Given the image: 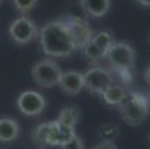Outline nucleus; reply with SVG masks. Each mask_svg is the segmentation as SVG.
<instances>
[{"instance_id": "nucleus-12", "label": "nucleus", "mask_w": 150, "mask_h": 149, "mask_svg": "<svg viewBox=\"0 0 150 149\" xmlns=\"http://www.w3.org/2000/svg\"><path fill=\"white\" fill-rule=\"evenodd\" d=\"M19 136V125L11 116L0 118V142L11 143L15 142Z\"/></svg>"}, {"instance_id": "nucleus-24", "label": "nucleus", "mask_w": 150, "mask_h": 149, "mask_svg": "<svg viewBox=\"0 0 150 149\" xmlns=\"http://www.w3.org/2000/svg\"><path fill=\"white\" fill-rule=\"evenodd\" d=\"M147 109H149V113H150V96H149V100H147Z\"/></svg>"}, {"instance_id": "nucleus-27", "label": "nucleus", "mask_w": 150, "mask_h": 149, "mask_svg": "<svg viewBox=\"0 0 150 149\" xmlns=\"http://www.w3.org/2000/svg\"><path fill=\"white\" fill-rule=\"evenodd\" d=\"M0 2H2V0H0Z\"/></svg>"}, {"instance_id": "nucleus-18", "label": "nucleus", "mask_w": 150, "mask_h": 149, "mask_svg": "<svg viewBox=\"0 0 150 149\" xmlns=\"http://www.w3.org/2000/svg\"><path fill=\"white\" fill-rule=\"evenodd\" d=\"M39 3V0H12L13 8L19 12V14H28L30 11H33L36 8V5Z\"/></svg>"}, {"instance_id": "nucleus-26", "label": "nucleus", "mask_w": 150, "mask_h": 149, "mask_svg": "<svg viewBox=\"0 0 150 149\" xmlns=\"http://www.w3.org/2000/svg\"><path fill=\"white\" fill-rule=\"evenodd\" d=\"M149 140H150V137H149Z\"/></svg>"}, {"instance_id": "nucleus-23", "label": "nucleus", "mask_w": 150, "mask_h": 149, "mask_svg": "<svg viewBox=\"0 0 150 149\" xmlns=\"http://www.w3.org/2000/svg\"><path fill=\"white\" fill-rule=\"evenodd\" d=\"M137 3H140L141 6H147V8H150V0H137Z\"/></svg>"}, {"instance_id": "nucleus-20", "label": "nucleus", "mask_w": 150, "mask_h": 149, "mask_svg": "<svg viewBox=\"0 0 150 149\" xmlns=\"http://www.w3.org/2000/svg\"><path fill=\"white\" fill-rule=\"evenodd\" d=\"M116 73L119 75L120 81L126 85V87H129V85L132 83V79H134V76H132V70H120V72H116Z\"/></svg>"}, {"instance_id": "nucleus-4", "label": "nucleus", "mask_w": 150, "mask_h": 149, "mask_svg": "<svg viewBox=\"0 0 150 149\" xmlns=\"http://www.w3.org/2000/svg\"><path fill=\"white\" fill-rule=\"evenodd\" d=\"M109 69L113 72L132 70L135 64V49L126 42H115L105 55Z\"/></svg>"}, {"instance_id": "nucleus-25", "label": "nucleus", "mask_w": 150, "mask_h": 149, "mask_svg": "<svg viewBox=\"0 0 150 149\" xmlns=\"http://www.w3.org/2000/svg\"><path fill=\"white\" fill-rule=\"evenodd\" d=\"M147 43H149V45H150V31H149V33H147Z\"/></svg>"}, {"instance_id": "nucleus-7", "label": "nucleus", "mask_w": 150, "mask_h": 149, "mask_svg": "<svg viewBox=\"0 0 150 149\" xmlns=\"http://www.w3.org/2000/svg\"><path fill=\"white\" fill-rule=\"evenodd\" d=\"M8 33H9V37L15 43L27 45L39 37V27L36 26V23L33 19H30L25 15H21L11 23Z\"/></svg>"}, {"instance_id": "nucleus-1", "label": "nucleus", "mask_w": 150, "mask_h": 149, "mask_svg": "<svg viewBox=\"0 0 150 149\" xmlns=\"http://www.w3.org/2000/svg\"><path fill=\"white\" fill-rule=\"evenodd\" d=\"M39 42L42 51L52 58L70 57L77 51L71 34L62 19L51 21L42 27L39 30Z\"/></svg>"}, {"instance_id": "nucleus-11", "label": "nucleus", "mask_w": 150, "mask_h": 149, "mask_svg": "<svg viewBox=\"0 0 150 149\" xmlns=\"http://www.w3.org/2000/svg\"><path fill=\"white\" fill-rule=\"evenodd\" d=\"M74 134H76L74 128H70V127L62 125L58 121H51L49 122V131H48V145L61 148L64 143H67Z\"/></svg>"}, {"instance_id": "nucleus-14", "label": "nucleus", "mask_w": 150, "mask_h": 149, "mask_svg": "<svg viewBox=\"0 0 150 149\" xmlns=\"http://www.w3.org/2000/svg\"><path fill=\"white\" fill-rule=\"evenodd\" d=\"M101 97H103V100H104L107 104H110V106H117V108H119V106L126 100L128 91L122 87V85L113 83V85H110V87L101 94Z\"/></svg>"}, {"instance_id": "nucleus-9", "label": "nucleus", "mask_w": 150, "mask_h": 149, "mask_svg": "<svg viewBox=\"0 0 150 149\" xmlns=\"http://www.w3.org/2000/svg\"><path fill=\"white\" fill-rule=\"evenodd\" d=\"M16 106L25 116H39L46 108V98L37 91H23L16 98Z\"/></svg>"}, {"instance_id": "nucleus-17", "label": "nucleus", "mask_w": 150, "mask_h": 149, "mask_svg": "<svg viewBox=\"0 0 150 149\" xmlns=\"http://www.w3.org/2000/svg\"><path fill=\"white\" fill-rule=\"evenodd\" d=\"M48 131H49V122H42L31 131V140L39 149H43L48 146Z\"/></svg>"}, {"instance_id": "nucleus-22", "label": "nucleus", "mask_w": 150, "mask_h": 149, "mask_svg": "<svg viewBox=\"0 0 150 149\" xmlns=\"http://www.w3.org/2000/svg\"><path fill=\"white\" fill-rule=\"evenodd\" d=\"M144 81L147 82V85L150 87V64L146 67V70H144Z\"/></svg>"}, {"instance_id": "nucleus-3", "label": "nucleus", "mask_w": 150, "mask_h": 149, "mask_svg": "<svg viewBox=\"0 0 150 149\" xmlns=\"http://www.w3.org/2000/svg\"><path fill=\"white\" fill-rule=\"evenodd\" d=\"M30 75L36 85H39L42 88H52L55 85H58L62 75V69L52 58H45L34 63L31 66Z\"/></svg>"}, {"instance_id": "nucleus-21", "label": "nucleus", "mask_w": 150, "mask_h": 149, "mask_svg": "<svg viewBox=\"0 0 150 149\" xmlns=\"http://www.w3.org/2000/svg\"><path fill=\"white\" fill-rule=\"evenodd\" d=\"M92 149H117L116 143H105V142H100L97 143Z\"/></svg>"}, {"instance_id": "nucleus-6", "label": "nucleus", "mask_w": 150, "mask_h": 149, "mask_svg": "<svg viewBox=\"0 0 150 149\" xmlns=\"http://www.w3.org/2000/svg\"><path fill=\"white\" fill-rule=\"evenodd\" d=\"M113 83H115L113 72L107 67L94 66L83 73V88H86L91 94L101 96Z\"/></svg>"}, {"instance_id": "nucleus-8", "label": "nucleus", "mask_w": 150, "mask_h": 149, "mask_svg": "<svg viewBox=\"0 0 150 149\" xmlns=\"http://www.w3.org/2000/svg\"><path fill=\"white\" fill-rule=\"evenodd\" d=\"M61 19H62V23L67 26V29L71 34V39H73L77 49H82L92 39L94 31L89 27V23L85 18L74 16V15H67V16H64Z\"/></svg>"}, {"instance_id": "nucleus-13", "label": "nucleus", "mask_w": 150, "mask_h": 149, "mask_svg": "<svg viewBox=\"0 0 150 149\" xmlns=\"http://www.w3.org/2000/svg\"><path fill=\"white\" fill-rule=\"evenodd\" d=\"M79 2L83 12L92 18H101L110 11V0H79Z\"/></svg>"}, {"instance_id": "nucleus-15", "label": "nucleus", "mask_w": 150, "mask_h": 149, "mask_svg": "<svg viewBox=\"0 0 150 149\" xmlns=\"http://www.w3.org/2000/svg\"><path fill=\"white\" fill-rule=\"evenodd\" d=\"M79 116H80V112L76 106H67V108H64L59 112L55 121H58L59 124L66 125V127H70V128H74L76 124L79 122Z\"/></svg>"}, {"instance_id": "nucleus-19", "label": "nucleus", "mask_w": 150, "mask_h": 149, "mask_svg": "<svg viewBox=\"0 0 150 149\" xmlns=\"http://www.w3.org/2000/svg\"><path fill=\"white\" fill-rule=\"evenodd\" d=\"M61 149H85V145H83V140L77 134H74L67 143H64L61 146Z\"/></svg>"}, {"instance_id": "nucleus-2", "label": "nucleus", "mask_w": 150, "mask_h": 149, "mask_svg": "<svg viewBox=\"0 0 150 149\" xmlns=\"http://www.w3.org/2000/svg\"><path fill=\"white\" fill-rule=\"evenodd\" d=\"M147 100L149 97L144 96L143 93L128 91L126 100L119 106V113H120L122 121L132 127L141 125L146 121L147 113H149Z\"/></svg>"}, {"instance_id": "nucleus-16", "label": "nucleus", "mask_w": 150, "mask_h": 149, "mask_svg": "<svg viewBox=\"0 0 150 149\" xmlns=\"http://www.w3.org/2000/svg\"><path fill=\"white\" fill-rule=\"evenodd\" d=\"M119 134H120V128L116 124L105 122V124H101L98 127V136H100L101 142L115 143V140L119 137Z\"/></svg>"}, {"instance_id": "nucleus-5", "label": "nucleus", "mask_w": 150, "mask_h": 149, "mask_svg": "<svg viewBox=\"0 0 150 149\" xmlns=\"http://www.w3.org/2000/svg\"><path fill=\"white\" fill-rule=\"evenodd\" d=\"M113 43H115L113 34H112L109 30H103V31L94 33L92 39H91L80 51L83 52L85 58H86L89 63H92V64H97V63H100L101 60L105 58L107 51H109V48H110Z\"/></svg>"}, {"instance_id": "nucleus-10", "label": "nucleus", "mask_w": 150, "mask_h": 149, "mask_svg": "<svg viewBox=\"0 0 150 149\" xmlns=\"http://www.w3.org/2000/svg\"><path fill=\"white\" fill-rule=\"evenodd\" d=\"M58 87L61 88L62 93L67 96H76L83 90V73L76 72V70H69L62 72L61 79L58 82Z\"/></svg>"}]
</instances>
